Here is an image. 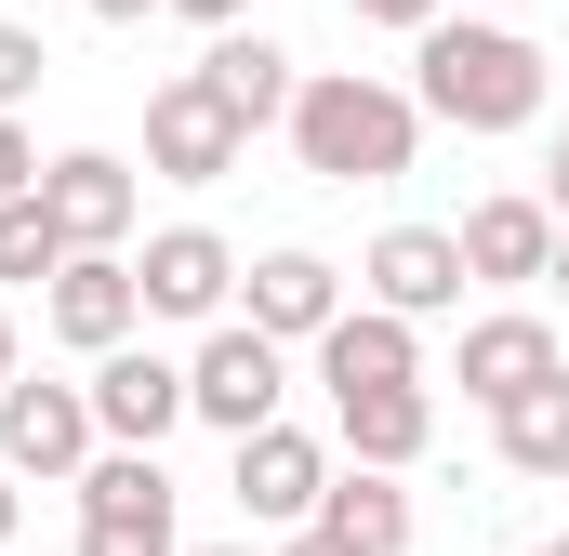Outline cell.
<instances>
[{"label": "cell", "mask_w": 569, "mask_h": 556, "mask_svg": "<svg viewBox=\"0 0 569 556\" xmlns=\"http://www.w3.org/2000/svg\"><path fill=\"white\" fill-rule=\"evenodd\" d=\"M543 93H557V67H543V40L503 27V13H437L425 40H411V107L450 120V133H530Z\"/></svg>", "instance_id": "1"}, {"label": "cell", "mask_w": 569, "mask_h": 556, "mask_svg": "<svg viewBox=\"0 0 569 556\" xmlns=\"http://www.w3.org/2000/svg\"><path fill=\"white\" fill-rule=\"evenodd\" d=\"M291 159L318 172V186H398L411 159H425V107H411V80H371V67H305V93H291Z\"/></svg>", "instance_id": "2"}, {"label": "cell", "mask_w": 569, "mask_h": 556, "mask_svg": "<svg viewBox=\"0 0 569 556\" xmlns=\"http://www.w3.org/2000/svg\"><path fill=\"white\" fill-rule=\"evenodd\" d=\"M279 398H291V345H266L252 318L199 331V358H186V424H212V437L239 450V437H266V424H291Z\"/></svg>", "instance_id": "3"}, {"label": "cell", "mask_w": 569, "mask_h": 556, "mask_svg": "<svg viewBox=\"0 0 569 556\" xmlns=\"http://www.w3.org/2000/svg\"><path fill=\"white\" fill-rule=\"evenodd\" d=\"M93 385H40V371H13L0 385V477H40V490H80L93 477Z\"/></svg>", "instance_id": "4"}, {"label": "cell", "mask_w": 569, "mask_h": 556, "mask_svg": "<svg viewBox=\"0 0 569 556\" xmlns=\"http://www.w3.org/2000/svg\"><path fill=\"white\" fill-rule=\"evenodd\" d=\"M80 556H186L159 450H93V477H80Z\"/></svg>", "instance_id": "5"}, {"label": "cell", "mask_w": 569, "mask_h": 556, "mask_svg": "<svg viewBox=\"0 0 569 556\" xmlns=\"http://www.w3.org/2000/svg\"><path fill=\"white\" fill-rule=\"evenodd\" d=\"M239 159H252V133L226 120V93H212L199 67H172V80L146 93V172H159V186H226Z\"/></svg>", "instance_id": "6"}, {"label": "cell", "mask_w": 569, "mask_h": 556, "mask_svg": "<svg viewBox=\"0 0 569 556\" xmlns=\"http://www.w3.org/2000/svg\"><path fill=\"white\" fill-rule=\"evenodd\" d=\"M133 291H146V318L226 331V318H239V239H226V226H159L133 252Z\"/></svg>", "instance_id": "7"}, {"label": "cell", "mask_w": 569, "mask_h": 556, "mask_svg": "<svg viewBox=\"0 0 569 556\" xmlns=\"http://www.w3.org/2000/svg\"><path fill=\"white\" fill-rule=\"evenodd\" d=\"M226 490H239V517L252 530H318V504H331V450L305 437V424H266V437H239V464H226Z\"/></svg>", "instance_id": "8"}, {"label": "cell", "mask_w": 569, "mask_h": 556, "mask_svg": "<svg viewBox=\"0 0 569 556\" xmlns=\"http://www.w3.org/2000/svg\"><path fill=\"white\" fill-rule=\"evenodd\" d=\"M463 291H477V278H463V239H450V226H385V239L358 252V305H385V318H411V331L450 318Z\"/></svg>", "instance_id": "9"}, {"label": "cell", "mask_w": 569, "mask_h": 556, "mask_svg": "<svg viewBox=\"0 0 569 556\" xmlns=\"http://www.w3.org/2000/svg\"><path fill=\"white\" fill-rule=\"evenodd\" d=\"M345 305H358L345 266H331V252H305V239H279V252H252V266H239V318H252L266 345H318Z\"/></svg>", "instance_id": "10"}, {"label": "cell", "mask_w": 569, "mask_h": 556, "mask_svg": "<svg viewBox=\"0 0 569 556\" xmlns=\"http://www.w3.org/2000/svg\"><path fill=\"white\" fill-rule=\"evenodd\" d=\"M40 212L67 226V252H120L146 212L133 159H107V146H67V159H40Z\"/></svg>", "instance_id": "11"}, {"label": "cell", "mask_w": 569, "mask_h": 556, "mask_svg": "<svg viewBox=\"0 0 569 556\" xmlns=\"http://www.w3.org/2000/svg\"><path fill=\"white\" fill-rule=\"evenodd\" d=\"M450 239H463V278H477V291H530V278H557V212H543V186L477 199Z\"/></svg>", "instance_id": "12"}, {"label": "cell", "mask_w": 569, "mask_h": 556, "mask_svg": "<svg viewBox=\"0 0 569 556\" xmlns=\"http://www.w3.org/2000/svg\"><path fill=\"white\" fill-rule=\"evenodd\" d=\"M557 318H530V305H490V318H463V398L477 411H517L530 385H557Z\"/></svg>", "instance_id": "13"}, {"label": "cell", "mask_w": 569, "mask_h": 556, "mask_svg": "<svg viewBox=\"0 0 569 556\" xmlns=\"http://www.w3.org/2000/svg\"><path fill=\"white\" fill-rule=\"evenodd\" d=\"M172 424H186V358H159V345L93 358V437L107 450H159Z\"/></svg>", "instance_id": "14"}, {"label": "cell", "mask_w": 569, "mask_h": 556, "mask_svg": "<svg viewBox=\"0 0 569 556\" xmlns=\"http://www.w3.org/2000/svg\"><path fill=\"white\" fill-rule=\"evenodd\" d=\"M305 358H318V385H331V398H385V385H425V331H411V318H385V305H345V318H331Z\"/></svg>", "instance_id": "15"}, {"label": "cell", "mask_w": 569, "mask_h": 556, "mask_svg": "<svg viewBox=\"0 0 569 556\" xmlns=\"http://www.w3.org/2000/svg\"><path fill=\"white\" fill-rule=\"evenodd\" d=\"M40 305H53V331H67L80 358H120V345H133V331H146V291H133V252H67V278H53Z\"/></svg>", "instance_id": "16"}, {"label": "cell", "mask_w": 569, "mask_h": 556, "mask_svg": "<svg viewBox=\"0 0 569 556\" xmlns=\"http://www.w3.org/2000/svg\"><path fill=\"white\" fill-rule=\"evenodd\" d=\"M199 80L226 93V120H239V133H266V120H291V93H305V67H291V53L266 40V27H226V40L199 53Z\"/></svg>", "instance_id": "17"}, {"label": "cell", "mask_w": 569, "mask_h": 556, "mask_svg": "<svg viewBox=\"0 0 569 556\" xmlns=\"http://www.w3.org/2000/svg\"><path fill=\"white\" fill-rule=\"evenodd\" d=\"M331 437H345L371 477H411V464H425V437H437V398H425V385H385V398H331Z\"/></svg>", "instance_id": "18"}, {"label": "cell", "mask_w": 569, "mask_h": 556, "mask_svg": "<svg viewBox=\"0 0 569 556\" xmlns=\"http://www.w3.org/2000/svg\"><path fill=\"white\" fill-rule=\"evenodd\" d=\"M318 530H331L345 556H411V477L345 464V477H331V504H318Z\"/></svg>", "instance_id": "19"}, {"label": "cell", "mask_w": 569, "mask_h": 556, "mask_svg": "<svg viewBox=\"0 0 569 556\" xmlns=\"http://www.w3.org/2000/svg\"><path fill=\"white\" fill-rule=\"evenodd\" d=\"M490 450H503L517 477H569V371H557V385H530L517 411H490Z\"/></svg>", "instance_id": "20"}, {"label": "cell", "mask_w": 569, "mask_h": 556, "mask_svg": "<svg viewBox=\"0 0 569 556\" xmlns=\"http://www.w3.org/2000/svg\"><path fill=\"white\" fill-rule=\"evenodd\" d=\"M13 278H67V226L40 212V199H0V291Z\"/></svg>", "instance_id": "21"}, {"label": "cell", "mask_w": 569, "mask_h": 556, "mask_svg": "<svg viewBox=\"0 0 569 556\" xmlns=\"http://www.w3.org/2000/svg\"><path fill=\"white\" fill-rule=\"evenodd\" d=\"M40 67H53V53H40V27H13V13H0V120L40 93Z\"/></svg>", "instance_id": "22"}, {"label": "cell", "mask_w": 569, "mask_h": 556, "mask_svg": "<svg viewBox=\"0 0 569 556\" xmlns=\"http://www.w3.org/2000/svg\"><path fill=\"white\" fill-rule=\"evenodd\" d=\"M0 199H40V146H27V120H0Z\"/></svg>", "instance_id": "23"}, {"label": "cell", "mask_w": 569, "mask_h": 556, "mask_svg": "<svg viewBox=\"0 0 569 556\" xmlns=\"http://www.w3.org/2000/svg\"><path fill=\"white\" fill-rule=\"evenodd\" d=\"M345 13H358V27H398V40H425L450 0H345Z\"/></svg>", "instance_id": "24"}, {"label": "cell", "mask_w": 569, "mask_h": 556, "mask_svg": "<svg viewBox=\"0 0 569 556\" xmlns=\"http://www.w3.org/2000/svg\"><path fill=\"white\" fill-rule=\"evenodd\" d=\"M159 13H186V27H212V40H226V27H252V0H159Z\"/></svg>", "instance_id": "25"}, {"label": "cell", "mask_w": 569, "mask_h": 556, "mask_svg": "<svg viewBox=\"0 0 569 556\" xmlns=\"http://www.w3.org/2000/svg\"><path fill=\"white\" fill-rule=\"evenodd\" d=\"M543 212L569 226V133H557V159H543Z\"/></svg>", "instance_id": "26"}, {"label": "cell", "mask_w": 569, "mask_h": 556, "mask_svg": "<svg viewBox=\"0 0 569 556\" xmlns=\"http://www.w3.org/2000/svg\"><path fill=\"white\" fill-rule=\"evenodd\" d=\"M80 13H93V27H146L159 0H80Z\"/></svg>", "instance_id": "27"}, {"label": "cell", "mask_w": 569, "mask_h": 556, "mask_svg": "<svg viewBox=\"0 0 569 556\" xmlns=\"http://www.w3.org/2000/svg\"><path fill=\"white\" fill-rule=\"evenodd\" d=\"M13 530H27V490H13V477H0V544H13Z\"/></svg>", "instance_id": "28"}, {"label": "cell", "mask_w": 569, "mask_h": 556, "mask_svg": "<svg viewBox=\"0 0 569 556\" xmlns=\"http://www.w3.org/2000/svg\"><path fill=\"white\" fill-rule=\"evenodd\" d=\"M279 556H345V544H331V530H291V544H279Z\"/></svg>", "instance_id": "29"}, {"label": "cell", "mask_w": 569, "mask_h": 556, "mask_svg": "<svg viewBox=\"0 0 569 556\" xmlns=\"http://www.w3.org/2000/svg\"><path fill=\"white\" fill-rule=\"evenodd\" d=\"M0 385H13V305H0Z\"/></svg>", "instance_id": "30"}, {"label": "cell", "mask_w": 569, "mask_h": 556, "mask_svg": "<svg viewBox=\"0 0 569 556\" xmlns=\"http://www.w3.org/2000/svg\"><path fill=\"white\" fill-rule=\"evenodd\" d=\"M186 556H252V544H186Z\"/></svg>", "instance_id": "31"}, {"label": "cell", "mask_w": 569, "mask_h": 556, "mask_svg": "<svg viewBox=\"0 0 569 556\" xmlns=\"http://www.w3.org/2000/svg\"><path fill=\"white\" fill-rule=\"evenodd\" d=\"M557 291H569V226H557Z\"/></svg>", "instance_id": "32"}, {"label": "cell", "mask_w": 569, "mask_h": 556, "mask_svg": "<svg viewBox=\"0 0 569 556\" xmlns=\"http://www.w3.org/2000/svg\"><path fill=\"white\" fill-rule=\"evenodd\" d=\"M530 556H569V530H557V544H530Z\"/></svg>", "instance_id": "33"}]
</instances>
